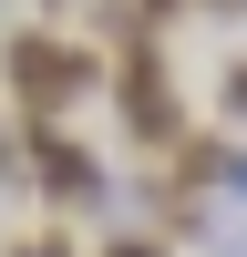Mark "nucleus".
<instances>
[{"label":"nucleus","mask_w":247,"mask_h":257,"mask_svg":"<svg viewBox=\"0 0 247 257\" xmlns=\"http://www.w3.org/2000/svg\"><path fill=\"white\" fill-rule=\"evenodd\" d=\"M0 82L21 93V113H31V123H62L72 103H93L103 82H113V62H103L93 41H72L62 21H21V31L0 41Z\"/></svg>","instance_id":"nucleus-1"},{"label":"nucleus","mask_w":247,"mask_h":257,"mask_svg":"<svg viewBox=\"0 0 247 257\" xmlns=\"http://www.w3.org/2000/svg\"><path fill=\"white\" fill-rule=\"evenodd\" d=\"M113 113H124V144H134V155H165V144L185 134V103H175V72H165V41L113 52Z\"/></svg>","instance_id":"nucleus-2"},{"label":"nucleus","mask_w":247,"mask_h":257,"mask_svg":"<svg viewBox=\"0 0 247 257\" xmlns=\"http://www.w3.org/2000/svg\"><path fill=\"white\" fill-rule=\"evenodd\" d=\"M21 165H31V185L52 206H103V165L82 134H62V123H21Z\"/></svg>","instance_id":"nucleus-3"},{"label":"nucleus","mask_w":247,"mask_h":257,"mask_svg":"<svg viewBox=\"0 0 247 257\" xmlns=\"http://www.w3.org/2000/svg\"><path fill=\"white\" fill-rule=\"evenodd\" d=\"M216 113H226V134H247V62L216 72Z\"/></svg>","instance_id":"nucleus-4"},{"label":"nucleus","mask_w":247,"mask_h":257,"mask_svg":"<svg viewBox=\"0 0 247 257\" xmlns=\"http://www.w3.org/2000/svg\"><path fill=\"white\" fill-rule=\"evenodd\" d=\"M0 257H72V237H62V226H31V237H11Z\"/></svg>","instance_id":"nucleus-5"},{"label":"nucleus","mask_w":247,"mask_h":257,"mask_svg":"<svg viewBox=\"0 0 247 257\" xmlns=\"http://www.w3.org/2000/svg\"><path fill=\"white\" fill-rule=\"evenodd\" d=\"M216 196H226V206H247V144H226V175H216Z\"/></svg>","instance_id":"nucleus-6"},{"label":"nucleus","mask_w":247,"mask_h":257,"mask_svg":"<svg viewBox=\"0 0 247 257\" xmlns=\"http://www.w3.org/2000/svg\"><path fill=\"white\" fill-rule=\"evenodd\" d=\"M216 237H226V257H247V206H237V216L216 226Z\"/></svg>","instance_id":"nucleus-7"},{"label":"nucleus","mask_w":247,"mask_h":257,"mask_svg":"<svg viewBox=\"0 0 247 257\" xmlns=\"http://www.w3.org/2000/svg\"><path fill=\"white\" fill-rule=\"evenodd\" d=\"M237 11H247V0H206V21H237Z\"/></svg>","instance_id":"nucleus-8"},{"label":"nucleus","mask_w":247,"mask_h":257,"mask_svg":"<svg viewBox=\"0 0 247 257\" xmlns=\"http://www.w3.org/2000/svg\"><path fill=\"white\" fill-rule=\"evenodd\" d=\"M41 11H82V0H41Z\"/></svg>","instance_id":"nucleus-9"}]
</instances>
